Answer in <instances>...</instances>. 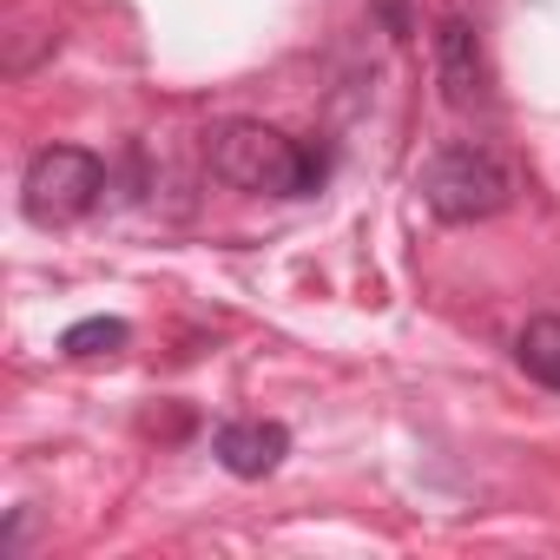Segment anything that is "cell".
<instances>
[{
	"label": "cell",
	"instance_id": "obj_9",
	"mask_svg": "<svg viewBox=\"0 0 560 560\" xmlns=\"http://www.w3.org/2000/svg\"><path fill=\"white\" fill-rule=\"evenodd\" d=\"M324 178H330V145L324 139H304V198L324 191Z\"/></svg>",
	"mask_w": 560,
	"mask_h": 560
},
{
	"label": "cell",
	"instance_id": "obj_7",
	"mask_svg": "<svg viewBox=\"0 0 560 560\" xmlns=\"http://www.w3.org/2000/svg\"><path fill=\"white\" fill-rule=\"evenodd\" d=\"M132 343V324L126 317H80L67 337H60V350L73 357V363H100V357H119Z\"/></svg>",
	"mask_w": 560,
	"mask_h": 560
},
{
	"label": "cell",
	"instance_id": "obj_1",
	"mask_svg": "<svg viewBox=\"0 0 560 560\" xmlns=\"http://www.w3.org/2000/svg\"><path fill=\"white\" fill-rule=\"evenodd\" d=\"M205 165L231 191L257 198H304V139L277 132L264 119H224L205 132Z\"/></svg>",
	"mask_w": 560,
	"mask_h": 560
},
{
	"label": "cell",
	"instance_id": "obj_2",
	"mask_svg": "<svg viewBox=\"0 0 560 560\" xmlns=\"http://www.w3.org/2000/svg\"><path fill=\"white\" fill-rule=\"evenodd\" d=\"M514 191H521V178L488 139H455L422 165V205L442 224H481V218L508 211Z\"/></svg>",
	"mask_w": 560,
	"mask_h": 560
},
{
	"label": "cell",
	"instance_id": "obj_3",
	"mask_svg": "<svg viewBox=\"0 0 560 560\" xmlns=\"http://www.w3.org/2000/svg\"><path fill=\"white\" fill-rule=\"evenodd\" d=\"M106 191V165L86 152V145H47L27 159V178H21V211L34 224H80Z\"/></svg>",
	"mask_w": 560,
	"mask_h": 560
},
{
	"label": "cell",
	"instance_id": "obj_5",
	"mask_svg": "<svg viewBox=\"0 0 560 560\" xmlns=\"http://www.w3.org/2000/svg\"><path fill=\"white\" fill-rule=\"evenodd\" d=\"M211 455H218L224 475H237V481H264V475L284 468V455H291V429H284V422H264V416H237V422H224V429L211 435Z\"/></svg>",
	"mask_w": 560,
	"mask_h": 560
},
{
	"label": "cell",
	"instance_id": "obj_8",
	"mask_svg": "<svg viewBox=\"0 0 560 560\" xmlns=\"http://www.w3.org/2000/svg\"><path fill=\"white\" fill-rule=\"evenodd\" d=\"M370 14L383 21L389 40H416V8H409V0H370Z\"/></svg>",
	"mask_w": 560,
	"mask_h": 560
},
{
	"label": "cell",
	"instance_id": "obj_4",
	"mask_svg": "<svg viewBox=\"0 0 560 560\" xmlns=\"http://www.w3.org/2000/svg\"><path fill=\"white\" fill-rule=\"evenodd\" d=\"M435 80H442V100L455 113H488L494 106V73H488V47H481L475 21H462V14L435 21Z\"/></svg>",
	"mask_w": 560,
	"mask_h": 560
},
{
	"label": "cell",
	"instance_id": "obj_6",
	"mask_svg": "<svg viewBox=\"0 0 560 560\" xmlns=\"http://www.w3.org/2000/svg\"><path fill=\"white\" fill-rule=\"evenodd\" d=\"M514 363H521L540 389H560V317H534V324L514 337Z\"/></svg>",
	"mask_w": 560,
	"mask_h": 560
}]
</instances>
